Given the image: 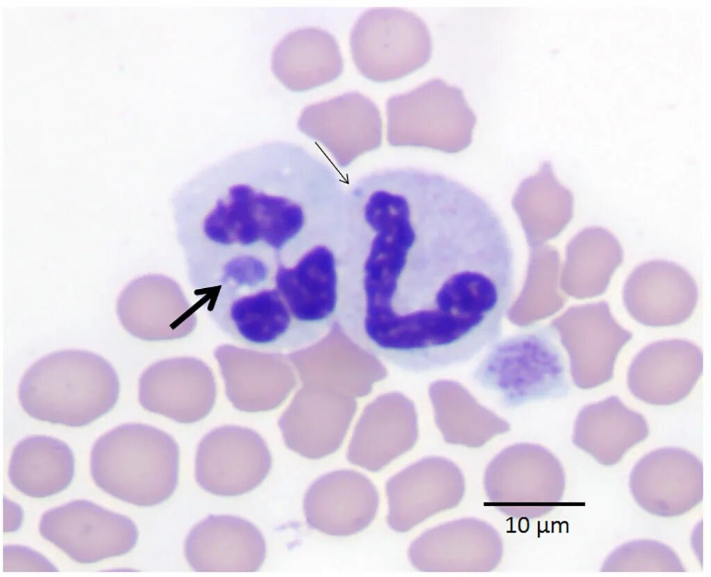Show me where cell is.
Segmentation results:
<instances>
[{
	"mask_svg": "<svg viewBox=\"0 0 711 577\" xmlns=\"http://www.w3.org/2000/svg\"><path fill=\"white\" fill-rule=\"evenodd\" d=\"M334 174L301 147L269 142L207 167L179 190L174 220L194 290L271 286L277 270L325 236Z\"/></svg>",
	"mask_w": 711,
	"mask_h": 577,
	"instance_id": "6da1fadb",
	"label": "cell"
},
{
	"mask_svg": "<svg viewBox=\"0 0 711 577\" xmlns=\"http://www.w3.org/2000/svg\"><path fill=\"white\" fill-rule=\"evenodd\" d=\"M119 382L111 364L81 349L45 355L23 374L18 400L33 419L72 427L87 425L117 402Z\"/></svg>",
	"mask_w": 711,
	"mask_h": 577,
	"instance_id": "7a4b0ae2",
	"label": "cell"
},
{
	"mask_svg": "<svg viewBox=\"0 0 711 577\" xmlns=\"http://www.w3.org/2000/svg\"><path fill=\"white\" fill-rule=\"evenodd\" d=\"M180 451L174 438L140 423L119 425L101 435L90 452V474L107 494L142 507L160 504L178 482Z\"/></svg>",
	"mask_w": 711,
	"mask_h": 577,
	"instance_id": "3957f363",
	"label": "cell"
},
{
	"mask_svg": "<svg viewBox=\"0 0 711 577\" xmlns=\"http://www.w3.org/2000/svg\"><path fill=\"white\" fill-rule=\"evenodd\" d=\"M473 379L507 409L561 398L569 390L556 337L544 326L496 340L475 368Z\"/></svg>",
	"mask_w": 711,
	"mask_h": 577,
	"instance_id": "277c9868",
	"label": "cell"
},
{
	"mask_svg": "<svg viewBox=\"0 0 711 577\" xmlns=\"http://www.w3.org/2000/svg\"><path fill=\"white\" fill-rule=\"evenodd\" d=\"M483 484L492 505L517 519L547 515L566 487L558 459L545 447L530 443L509 446L497 454L485 469Z\"/></svg>",
	"mask_w": 711,
	"mask_h": 577,
	"instance_id": "5b68a950",
	"label": "cell"
},
{
	"mask_svg": "<svg viewBox=\"0 0 711 577\" xmlns=\"http://www.w3.org/2000/svg\"><path fill=\"white\" fill-rule=\"evenodd\" d=\"M387 138L395 145L457 149L471 140L476 115L462 92L433 78L386 104Z\"/></svg>",
	"mask_w": 711,
	"mask_h": 577,
	"instance_id": "8992f818",
	"label": "cell"
},
{
	"mask_svg": "<svg viewBox=\"0 0 711 577\" xmlns=\"http://www.w3.org/2000/svg\"><path fill=\"white\" fill-rule=\"evenodd\" d=\"M351 51L360 72L376 82L401 78L430 59L432 40L424 22L396 8H371L356 22Z\"/></svg>",
	"mask_w": 711,
	"mask_h": 577,
	"instance_id": "52a82bcc",
	"label": "cell"
},
{
	"mask_svg": "<svg viewBox=\"0 0 711 577\" xmlns=\"http://www.w3.org/2000/svg\"><path fill=\"white\" fill-rule=\"evenodd\" d=\"M208 315L233 340L260 351H290L308 346L275 287L206 299Z\"/></svg>",
	"mask_w": 711,
	"mask_h": 577,
	"instance_id": "ba28073f",
	"label": "cell"
},
{
	"mask_svg": "<svg viewBox=\"0 0 711 577\" xmlns=\"http://www.w3.org/2000/svg\"><path fill=\"white\" fill-rule=\"evenodd\" d=\"M40 535L78 563H94L131 551L138 530L128 517L78 499L41 516Z\"/></svg>",
	"mask_w": 711,
	"mask_h": 577,
	"instance_id": "9c48e42d",
	"label": "cell"
},
{
	"mask_svg": "<svg viewBox=\"0 0 711 577\" xmlns=\"http://www.w3.org/2000/svg\"><path fill=\"white\" fill-rule=\"evenodd\" d=\"M271 463L269 449L258 433L225 426L212 430L199 443L194 474L199 485L210 494L238 496L260 485Z\"/></svg>",
	"mask_w": 711,
	"mask_h": 577,
	"instance_id": "30bf717a",
	"label": "cell"
},
{
	"mask_svg": "<svg viewBox=\"0 0 711 577\" xmlns=\"http://www.w3.org/2000/svg\"><path fill=\"white\" fill-rule=\"evenodd\" d=\"M465 481L458 467L442 457L415 462L386 483L387 521L399 533L407 532L439 512L457 507Z\"/></svg>",
	"mask_w": 711,
	"mask_h": 577,
	"instance_id": "8fae6325",
	"label": "cell"
},
{
	"mask_svg": "<svg viewBox=\"0 0 711 577\" xmlns=\"http://www.w3.org/2000/svg\"><path fill=\"white\" fill-rule=\"evenodd\" d=\"M629 487L636 503L646 512L663 517L680 516L703 500V465L685 449L660 448L637 462Z\"/></svg>",
	"mask_w": 711,
	"mask_h": 577,
	"instance_id": "7c38bea8",
	"label": "cell"
},
{
	"mask_svg": "<svg viewBox=\"0 0 711 577\" xmlns=\"http://www.w3.org/2000/svg\"><path fill=\"white\" fill-rule=\"evenodd\" d=\"M503 554V542L497 530L473 517L429 529L408 549L413 567L427 572H487L499 566Z\"/></svg>",
	"mask_w": 711,
	"mask_h": 577,
	"instance_id": "4fadbf2b",
	"label": "cell"
},
{
	"mask_svg": "<svg viewBox=\"0 0 711 577\" xmlns=\"http://www.w3.org/2000/svg\"><path fill=\"white\" fill-rule=\"evenodd\" d=\"M699 299L696 283L680 265L656 260L637 266L623 289V301L637 322L660 327L681 324L693 314Z\"/></svg>",
	"mask_w": 711,
	"mask_h": 577,
	"instance_id": "5bb4252c",
	"label": "cell"
},
{
	"mask_svg": "<svg viewBox=\"0 0 711 577\" xmlns=\"http://www.w3.org/2000/svg\"><path fill=\"white\" fill-rule=\"evenodd\" d=\"M379 495L372 481L354 470H337L316 480L303 499L312 528L332 536L356 534L374 519Z\"/></svg>",
	"mask_w": 711,
	"mask_h": 577,
	"instance_id": "9a60e30c",
	"label": "cell"
},
{
	"mask_svg": "<svg viewBox=\"0 0 711 577\" xmlns=\"http://www.w3.org/2000/svg\"><path fill=\"white\" fill-rule=\"evenodd\" d=\"M259 529L248 520L231 515H210L188 533L184 553L195 571L252 572L266 556Z\"/></svg>",
	"mask_w": 711,
	"mask_h": 577,
	"instance_id": "2e32d148",
	"label": "cell"
},
{
	"mask_svg": "<svg viewBox=\"0 0 711 577\" xmlns=\"http://www.w3.org/2000/svg\"><path fill=\"white\" fill-rule=\"evenodd\" d=\"M703 370V354L683 340L653 342L637 354L628 371L631 394L652 405L676 403L692 392Z\"/></svg>",
	"mask_w": 711,
	"mask_h": 577,
	"instance_id": "e0dca14e",
	"label": "cell"
},
{
	"mask_svg": "<svg viewBox=\"0 0 711 577\" xmlns=\"http://www.w3.org/2000/svg\"><path fill=\"white\" fill-rule=\"evenodd\" d=\"M569 312L576 328L562 342L571 376L581 389L596 387L612 378L617 355L633 335L617 323L605 301L576 306Z\"/></svg>",
	"mask_w": 711,
	"mask_h": 577,
	"instance_id": "ac0fdd59",
	"label": "cell"
},
{
	"mask_svg": "<svg viewBox=\"0 0 711 577\" xmlns=\"http://www.w3.org/2000/svg\"><path fill=\"white\" fill-rule=\"evenodd\" d=\"M298 126L339 157H348L379 144L382 120L374 103L351 92L313 104L301 112Z\"/></svg>",
	"mask_w": 711,
	"mask_h": 577,
	"instance_id": "d6986e66",
	"label": "cell"
},
{
	"mask_svg": "<svg viewBox=\"0 0 711 577\" xmlns=\"http://www.w3.org/2000/svg\"><path fill=\"white\" fill-rule=\"evenodd\" d=\"M649 433L642 415L627 408L618 397L610 396L581 409L572 440L599 464L610 466L618 463Z\"/></svg>",
	"mask_w": 711,
	"mask_h": 577,
	"instance_id": "ffe728a7",
	"label": "cell"
},
{
	"mask_svg": "<svg viewBox=\"0 0 711 577\" xmlns=\"http://www.w3.org/2000/svg\"><path fill=\"white\" fill-rule=\"evenodd\" d=\"M271 69L287 88L302 92L336 79L343 70V60L332 35L319 28H302L276 45Z\"/></svg>",
	"mask_w": 711,
	"mask_h": 577,
	"instance_id": "44dd1931",
	"label": "cell"
},
{
	"mask_svg": "<svg viewBox=\"0 0 711 577\" xmlns=\"http://www.w3.org/2000/svg\"><path fill=\"white\" fill-rule=\"evenodd\" d=\"M74 474V458L64 442L33 435L14 447L8 466L11 484L24 494L44 498L66 489Z\"/></svg>",
	"mask_w": 711,
	"mask_h": 577,
	"instance_id": "7402d4cb",
	"label": "cell"
},
{
	"mask_svg": "<svg viewBox=\"0 0 711 577\" xmlns=\"http://www.w3.org/2000/svg\"><path fill=\"white\" fill-rule=\"evenodd\" d=\"M622 247L608 230L587 227L568 247L567 278L569 291L578 299L602 294L623 261Z\"/></svg>",
	"mask_w": 711,
	"mask_h": 577,
	"instance_id": "603a6c76",
	"label": "cell"
},
{
	"mask_svg": "<svg viewBox=\"0 0 711 577\" xmlns=\"http://www.w3.org/2000/svg\"><path fill=\"white\" fill-rule=\"evenodd\" d=\"M172 288V282L160 275H146L131 281L121 291L116 303L123 328L143 340L165 338Z\"/></svg>",
	"mask_w": 711,
	"mask_h": 577,
	"instance_id": "cb8c5ba5",
	"label": "cell"
},
{
	"mask_svg": "<svg viewBox=\"0 0 711 577\" xmlns=\"http://www.w3.org/2000/svg\"><path fill=\"white\" fill-rule=\"evenodd\" d=\"M675 551L651 540H634L614 549L605 560L601 571H685Z\"/></svg>",
	"mask_w": 711,
	"mask_h": 577,
	"instance_id": "d4e9b609",
	"label": "cell"
},
{
	"mask_svg": "<svg viewBox=\"0 0 711 577\" xmlns=\"http://www.w3.org/2000/svg\"><path fill=\"white\" fill-rule=\"evenodd\" d=\"M58 569L39 552L19 544L3 546V571H57Z\"/></svg>",
	"mask_w": 711,
	"mask_h": 577,
	"instance_id": "484cf974",
	"label": "cell"
},
{
	"mask_svg": "<svg viewBox=\"0 0 711 577\" xmlns=\"http://www.w3.org/2000/svg\"><path fill=\"white\" fill-rule=\"evenodd\" d=\"M23 511L19 505L15 502L3 499V532H14L22 524Z\"/></svg>",
	"mask_w": 711,
	"mask_h": 577,
	"instance_id": "4316f807",
	"label": "cell"
}]
</instances>
